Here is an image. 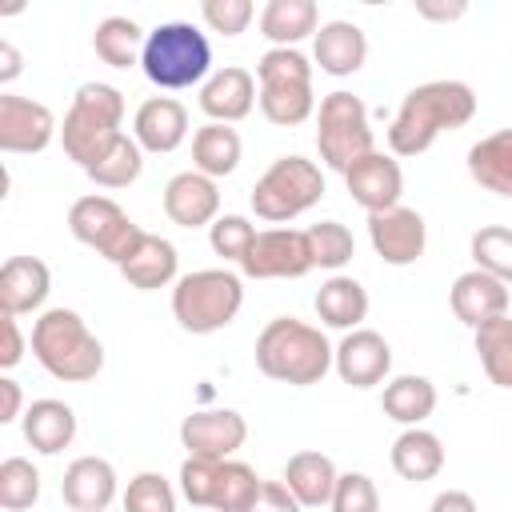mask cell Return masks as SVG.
Returning <instances> with one entry per match:
<instances>
[{
  "instance_id": "cell-48",
  "label": "cell",
  "mask_w": 512,
  "mask_h": 512,
  "mask_svg": "<svg viewBox=\"0 0 512 512\" xmlns=\"http://www.w3.org/2000/svg\"><path fill=\"white\" fill-rule=\"evenodd\" d=\"M428 512H476V500H472L468 492H460V488H448V492H440V496L432 500Z\"/></svg>"
},
{
  "instance_id": "cell-20",
  "label": "cell",
  "mask_w": 512,
  "mask_h": 512,
  "mask_svg": "<svg viewBox=\"0 0 512 512\" xmlns=\"http://www.w3.org/2000/svg\"><path fill=\"white\" fill-rule=\"evenodd\" d=\"M132 136L144 152H176L188 136V108L172 96H152L136 108V120H132Z\"/></svg>"
},
{
  "instance_id": "cell-31",
  "label": "cell",
  "mask_w": 512,
  "mask_h": 512,
  "mask_svg": "<svg viewBox=\"0 0 512 512\" xmlns=\"http://www.w3.org/2000/svg\"><path fill=\"white\" fill-rule=\"evenodd\" d=\"M380 408L388 420L396 424H408V428H420V420H428L436 412V384L428 376H396L384 384V396H380Z\"/></svg>"
},
{
  "instance_id": "cell-45",
  "label": "cell",
  "mask_w": 512,
  "mask_h": 512,
  "mask_svg": "<svg viewBox=\"0 0 512 512\" xmlns=\"http://www.w3.org/2000/svg\"><path fill=\"white\" fill-rule=\"evenodd\" d=\"M248 512H300V500L288 492L284 480H264L260 496H256V504Z\"/></svg>"
},
{
  "instance_id": "cell-50",
  "label": "cell",
  "mask_w": 512,
  "mask_h": 512,
  "mask_svg": "<svg viewBox=\"0 0 512 512\" xmlns=\"http://www.w3.org/2000/svg\"><path fill=\"white\" fill-rule=\"evenodd\" d=\"M416 8H420V16H428V20H456V16L464 12V4H448V8H444V4H428V0H420Z\"/></svg>"
},
{
  "instance_id": "cell-4",
  "label": "cell",
  "mask_w": 512,
  "mask_h": 512,
  "mask_svg": "<svg viewBox=\"0 0 512 512\" xmlns=\"http://www.w3.org/2000/svg\"><path fill=\"white\" fill-rule=\"evenodd\" d=\"M120 124H124V92L116 84L88 80L76 88L72 108L64 112L60 144H64L68 160H76L80 168H92L124 136Z\"/></svg>"
},
{
  "instance_id": "cell-27",
  "label": "cell",
  "mask_w": 512,
  "mask_h": 512,
  "mask_svg": "<svg viewBox=\"0 0 512 512\" xmlns=\"http://www.w3.org/2000/svg\"><path fill=\"white\" fill-rule=\"evenodd\" d=\"M468 176L496 196H512V128H500L468 148Z\"/></svg>"
},
{
  "instance_id": "cell-9",
  "label": "cell",
  "mask_w": 512,
  "mask_h": 512,
  "mask_svg": "<svg viewBox=\"0 0 512 512\" xmlns=\"http://www.w3.org/2000/svg\"><path fill=\"white\" fill-rule=\"evenodd\" d=\"M316 148L320 160L336 172H348L356 160H364L368 152H376V136L368 128V108L360 96L336 88L320 100L316 112Z\"/></svg>"
},
{
  "instance_id": "cell-25",
  "label": "cell",
  "mask_w": 512,
  "mask_h": 512,
  "mask_svg": "<svg viewBox=\"0 0 512 512\" xmlns=\"http://www.w3.org/2000/svg\"><path fill=\"white\" fill-rule=\"evenodd\" d=\"M176 264H180L176 244L164 240V236L144 232V240L136 244V252L120 264V276L132 288H140V292H156V288H168L176 280Z\"/></svg>"
},
{
  "instance_id": "cell-32",
  "label": "cell",
  "mask_w": 512,
  "mask_h": 512,
  "mask_svg": "<svg viewBox=\"0 0 512 512\" xmlns=\"http://www.w3.org/2000/svg\"><path fill=\"white\" fill-rule=\"evenodd\" d=\"M144 44H148V32L132 16H108L92 32V48H96V56L108 68H132V64H140Z\"/></svg>"
},
{
  "instance_id": "cell-46",
  "label": "cell",
  "mask_w": 512,
  "mask_h": 512,
  "mask_svg": "<svg viewBox=\"0 0 512 512\" xmlns=\"http://www.w3.org/2000/svg\"><path fill=\"white\" fill-rule=\"evenodd\" d=\"M24 360V336L16 316H4V348H0V368H16Z\"/></svg>"
},
{
  "instance_id": "cell-21",
  "label": "cell",
  "mask_w": 512,
  "mask_h": 512,
  "mask_svg": "<svg viewBox=\"0 0 512 512\" xmlns=\"http://www.w3.org/2000/svg\"><path fill=\"white\" fill-rule=\"evenodd\" d=\"M52 272L36 256H8L0 268V308L4 316H24L36 312L48 300Z\"/></svg>"
},
{
  "instance_id": "cell-8",
  "label": "cell",
  "mask_w": 512,
  "mask_h": 512,
  "mask_svg": "<svg viewBox=\"0 0 512 512\" xmlns=\"http://www.w3.org/2000/svg\"><path fill=\"white\" fill-rule=\"evenodd\" d=\"M324 196L320 164L308 156H280L264 168V176L252 184V212L268 224H288Z\"/></svg>"
},
{
  "instance_id": "cell-12",
  "label": "cell",
  "mask_w": 512,
  "mask_h": 512,
  "mask_svg": "<svg viewBox=\"0 0 512 512\" xmlns=\"http://www.w3.org/2000/svg\"><path fill=\"white\" fill-rule=\"evenodd\" d=\"M56 132L60 128H56V116L48 104L12 96V92L0 96V152H12V156L44 152Z\"/></svg>"
},
{
  "instance_id": "cell-19",
  "label": "cell",
  "mask_w": 512,
  "mask_h": 512,
  "mask_svg": "<svg viewBox=\"0 0 512 512\" xmlns=\"http://www.w3.org/2000/svg\"><path fill=\"white\" fill-rule=\"evenodd\" d=\"M448 300H452L456 320L468 324L472 332H476L480 324L496 320V316H508V284L496 280V276H488V272H480V268L460 272V276L452 280Z\"/></svg>"
},
{
  "instance_id": "cell-28",
  "label": "cell",
  "mask_w": 512,
  "mask_h": 512,
  "mask_svg": "<svg viewBox=\"0 0 512 512\" xmlns=\"http://www.w3.org/2000/svg\"><path fill=\"white\" fill-rule=\"evenodd\" d=\"M392 468H396L400 480H412V484L440 476V468H444V444H440V436L428 432V428H404L392 440Z\"/></svg>"
},
{
  "instance_id": "cell-16",
  "label": "cell",
  "mask_w": 512,
  "mask_h": 512,
  "mask_svg": "<svg viewBox=\"0 0 512 512\" xmlns=\"http://www.w3.org/2000/svg\"><path fill=\"white\" fill-rule=\"evenodd\" d=\"M344 184H348V196L364 208V212H384V208H396L400 204V192H404V172L400 164L388 156V152H368L364 160H356L348 172H344Z\"/></svg>"
},
{
  "instance_id": "cell-38",
  "label": "cell",
  "mask_w": 512,
  "mask_h": 512,
  "mask_svg": "<svg viewBox=\"0 0 512 512\" xmlns=\"http://www.w3.org/2000/svg\"><path fill=\"white\" fill-rule=\"evenodd\" d=\"M40 500V472L24 456H8L0 464V508L4 512H24Z\"/></svg>"
},
{
  "instance_id": "cell-36",
  "label": "cell",
  "mask_w": 512,
  "mask_h": 512,
  "mask_svg": "<svg viewBox=\"0 0 512 512\" xmlns=\"http://www.w3.org/2000/svg\"><path fill=\"white\" fill-rule=\"evenodd\" d=\"M140 168H144V148L136 144V136H120V140H116L92 168H84V172H88V180L100 184V188H128V184H136Z\"/></svg>"
},
{
  "instance_id": "cell-33",
  "label": "cell",
  "mask_w": 512,
  "mask_h": 512,
  "mask_svg": "<svg viewBox=\"0 0 512 512\" xmlns=\"http://www.w3.org/2000/svg\"><path fill=\"white\" fill-rule=\"evenodd\" d=\"M240 152H244L240 132L228 128V124H212V120H208V124L196 128V136H192V164H196V172H204V176H212V180L236 172Z\"/></svg>"
},
{
  "instance_id": "cell-30",
  "label": "cell",
  "mask_w": 512,
  "mask_h": 512,
  "mask_svg": "<svg viewBox=\"0 0 512 512\" xmlns=\"http://www.w3.org/2000/svg\"><path fill=\"white\" fill-rule=\"evenodd\" d=\"M312 304H316V316L328 328H344V332L360 328V320L368 316V292H364V284L352 280V276H340V272L320 284V292H316Z\"/></svg>"
},
{
  "instance_id": "cell-3",
  "label": "cell",
  "mask_w": 512,
  "mask_h": 512,
  "mask_svg": "<svg viewBox=\"0 0 512 512\" xmlns=\"http://www.w3.org/2000/svg\"><path fill=\"white\" fill-rule=\"evenodd\" d=\"M32 356L52 380H64V384H84L104 368V344L72 308H48L36 316Z\"/></svg>"
},
{
  "instance_id": "cell-11",
  "label": "cell",
  "mask_w": 512,
  "mask_h": 512,
  "mask_svg": "<svg viewBox=\"0 0 512 512\" xmlns=\"http://www.w3.org/2000/svg\"><path fill=\"white\" fill-rule=\"evenodd\" d=\"M316 268L312 240L300 228H264L256 232L248 256L240 260V272L252 280H300Z\"/></svg>"
},
{
  "instance_id": "cell-15",
  "label": "cell",
  "mask_w": 512,
  "mask_h": 512,
  "mask_svg": "<svg viewBox=\"0 0 512 512\" xmlns=\"http://www.w3.org/2000/svg\"><path fill=\"white\" fill-rule=\"evenodd\" d=\"M332 368L344 384L352 388H372L388 376L392 368V348L380 332L372 328H352L340 344H336V356H332Z\"/></svg>"
},
{
  "instance_id": "cell-1",
  "label": "cell",
  "mask_w": 512,
  "mask_h": 512,
  "mask_svg": "<svg viewBox=\"0 0 512 512\" xmlns=\"http://www.w3.org/2000/svg\"><path fill=\"white\" fill-rule=\"evenodd\" d=\"M476 116V92L464 80H428L416 84L388 128L392 156H420L440 132H456Z\"/></svg>"
},
{
  "instance_id": "cell-13",
  "label": "cell",
  "mask_w": 512,
  "mask_h": 512,
  "mask_svg": "<svg viewBox=\"0 0 512 512\" xmlns=\"http://www.w3.org/2000/svg\"><path fill=\"white\" fill-rule=\"evenodd\" d=\"M368 240L384 264L404 268V264H416L424 256L428 228H424V216L416 208L396 204L384 212H368Z\"/></svg>"
},
{
  "instance_id": "cell-39",
  "label": "cell",
  "mask_w": 512,
  "mask_h": 512,
  "mask_svg": "<svg viewBox=\"0 0 512 512\" xmlns=\"http://www.w3.org/2000/svg\"><path fill=\"white\" fill-rule=\"evenodd\" d=\"M308 240H312V260H316V268L336 272V268H344V264L356 256V240H352V232H348L340 220H320V224H312V228H308Z\"/></svg>"
},
{
  "instance_id": "cell-22",
  "label": "cell",
  "mask_w": 512,
  "mask_h": 512,
  "mask_svg": "<svg viewBox=\"0 0 512 512\" xmlns=\"http://www.w3.org/2000/svg\"><path fill=\"white\" fill-rule=\"evenodd\" d=\"M60 496L72 512H104L116 496V468L100 456H80L64 468Z\"/></svg>"
},
{
  "instance_id": "cell-42",
  "label": "cell",
  "mask_w": 512,
  "mask_h": 512,
  "mask_svg": "<svg viewBox=\"0 0 512 512\" xmlns=\"http://www.w3.org/2000/svg\"><path fill=\"white\" fill-rule=\"evenodd\" d=\"M328 508L332 512H380V492H376L372 476H364V472H340Z\"/></svg>"
},
{
  "instance_id": "cell-14",
  "label": "cell",
  "mask_w": 512,
  "mask_h": 512,
  "mask_svg": "<svg viewBox=\"0 0 512 512\" xmlns=\"http://www.w3.org/2000/svg\"><path fill=\"white\" fill-rule=\"evenodd\" d=\"M248 440V424L236 408H204L184 416L180 444L196 460H232V452Z\"/></svg>"
},
{
  "instance_id": "cell-26",
  "label": "cell",
  "mask_w": 512,
  "mask_h": 512,
  "mask_svg": "<svg viewBox=\"0 0 512 512\" xmlns=\"http://www.w3.org/2000/svg\"><path fill=\"white\" fill-rule=\"evenodd\" d=\"M72 436H76V412L64 400L44 396V400L28 404V412H24V440L36 452L56 456V452H64L72 444Z\"/></svg>"
},
{
  "instance_id": "cell-41",
  "label": "cell",
  "mask_w": 512,
  "mask_h": 512,
  "mask_svg": "<svg viewBox=\"0 0 512 512\" xmlns=\"http://www.w3.org/2000/svg\"><path fill=\"white\" fill-rule=\"evenodd\" d=\"M252 240H256V228L248 224V216H216V224L208 228L212 252L224 256V260H236V264L248 256Z\"/></svg>"
},
{
  "instance_id": "cell-17",
  "label": "cell",
  "mask_w": 512,
  "mask_h": 512,
  "mask_svg": "<svg viewBox=\"0 0 512 512\" xmlns=\"http://www.w3.org/2000/svg\"><path fill=\"white\" fill-rule=\"evenodd\" d=\"M260 100L256 92V76L240 64H224L216 68L204 88H200V112L212 120V124H236L252 112V104Z\"/></svg>"
},
{
  "instance_id": "cell-47",
  "label": "cell",
  "mask_w": 512,
  "mask_h": 512,
  "mask_svg": "<svg viewBox=\"0 0 512 512\" xmlns=\"http://www.w3.org/2000/svg\"><path fill=\"white\" fill-rule=\"evenodd\" d=\"M20 404H24V392L12 376H0V424H12L20 416Z\"/></svg>"
},
{
  "instance_id": "cell-35",
  "label": "cell",
  "mask_w": 512,
  "mask_h": 512,
  "mask_svg": "<svg viewBox=\"0 0 512 512\" xmlns=\"http://www.w3.org/2000/svg\"><path fill=\"white\" fill-rule=\"evenodd\" d=\"M260 476L240 460H220L212 480V512H248L260 496Z\"/></svg>"
},
{
  "instance_id": "cell-43",
  "label": "cell",
  "mask_w": 512,
  "mask_h": 512,
  "mask_svg": "<svg viewBox=\"0 0 512 512\" xmlns=\"http://www.w3.org/2000/svg\"><path fill=\"white\" fill-rule=\"evenodd\" d=\"M200 16H204V24H208L212 32H220V36H240V32L252 24L256 8H252V0H204V4H200Z\"/></svg>"
},
{
  "instance_id": "cell-7",
  "label": "cell",
  "mask_w": 512,
  "mask_h": 512,
  "mask_svg": "<svg viewBox=\"0 0 512 512\" xmlns=\"http://www.w3.org/2000/svg\"><path fill=\"white\" fill-rule=\"evenodd\" d=\"M260 80V112L280 128H296L316 112L312 96V64L300 48H268L256 60Z\"/></svg>"
},
{
  "instance_id": "cell-2",
  "label": "cell",
  "mask_w": 512,
  "mask_h": 512,
  "mask_svg": "<svg viewBox=\"0 0 512 512\" xmlns=\"http://www.w3.org/2000/svg\"><path fill=\"white\" fill-rule=\"evenodd\" d=\"M332 356L336 348L328 344V336L296 316H276L256 336V368L268 380H280L292 388L320 384L332 368Z\"/></svg>"
},
{
  "instance_id": "cell-10",
  "label": "cell",
  "mask_w": 512,
  "mask_h": 512,
  "mask_svg": "<svg viewBox=\"0 0 512 512\" xmlns=\"http://www.w3.org/2000/svg\"><path fill=\"white\" fill-rule=\"evenodd\" d=\"M68 232L88 244L92 252H100L104 260H112L116 268L136 252V244L144 240V228L112 200V196H80L68 208Z\"/></svg>"
},
{
  "instance_id": "cell-5",
  "label": "cell",
  "mask_w": 512,
  "mask_h": 512,
  "mask_svg": "<svg viewBox=\"0 0 512 512\" xmlns=\"http://www.w3.org/2000/svg\"><path fill=\"white\" fill-rule=\"evenodd\" d=\"M244 304V284L228 268H200L176 280L172 288V316L192 336H212L236 320Z\"/></svg>"
},
{
  "instance_id": "cell-49",
  "label": "cell",
  "mask_w": 512,
  "mask_h": 512,
  "mask_svg": "<svg viewBox=\"0 0 512 512\" xmlns=\"http://www.w3.org/2000/svg\"><path fill=\"white\" fill-rule=\"evenodd\" d=\"M20 68H24L20 48H16V44H8V40H0V84H12V80L20 76Z\"/></svg>"
},
{
  "instance_id": "cell-6",
  "label": "cell",
  "mask_w": 512,
  "mask_h": 512,
  "mask_svg": "<svg viewBox=\"0 0 512 512\" xmlns=\"http://www.w3.org/2000/svg\"><path fill=\"white\" fill-rule=\"evenodd\" d=\"M140 68L156 88H192L212 68V44L196 24L168 20L148 32Z\"/></svg>"
},
{
  "instance_id": "cell-18",
  "label": "cell",
  "mask_w": 512,
  "mask_h": 512,
  "mask_svg": "<svg viewBox=\"0 0 512 512\" xmlns=\"http://www.w3.org/2000/svg\"><path fill=\"white\" fill-rule=\"evenodd\" d=\"M164 212L172 224L180 228H212L216 216H220V188L212 176L204 172H176L168 184H164Z\"/></svg>"
},
{
  "instance_id": "cell-37",
  "label": "cell",
  "mask_w": 512,
  "mask_h": 512,
  "mask_svg": "<svg viewBox=\"0 0 512 512\" xmlns=\"http://www.w3.org/2000/svg\"><path fill=\"white\" fill-rule=\"evenodd\" d=\"M468 248H472V260H476L480 272H488V276L512 284V228H504V224H484V228L472 232V244H468Z\"/></svg>"
},
{
  "instance_id": "cell-40",
  "label": "cell",
  "mask_w": 512,
  "mask_h": 512,
  "mask_svg": "<svg viewBox=\"0 0 512 512\" xmlns=\"http://www.w3.org/2000/svg\"><path fill=\"white\" fill-rule=\"evenodd\" d=\"M124 512H176V492L160 472H140L124 488Z\"/></svg>"
},
{
  "instance_id": "cell-34",
  "label": "cell",
  "mask_w": 512,
  "mask_h": 512,
  "mask_svg": "<svg viewBox=\"0 0 512 512\" xmlns=\"http://www.w3.org/2000/svg\"><path fill=\"white\" fill-rule=\"evenodd\" d=\"M484 376L496 388H512V316H496L472 332Z\"/></svg>"
},
{
  "instance_id": "cell-29",
  "label": "cell",
  "mask_w": 512,
  "mask_h": 512,
  "mask_svg": "<svg viewBox=\"0 0 512 512\" xmlns=\"http://www.w3.org/2000/svg\"><path fill=\"white\" fill-rule=\"evenodd\" d=\"M320 8L316 0H268L260 12V32L276 48H296L304 36H316Z\"/></svg>"
},
{
  "instance_id": "cell-23",
  "label": "cell",
  "mask_w": 512,
  "mask_h": 512,
  "mask_svg": "<svg viewBox=\"0 0 512 512\" xmlns=\"http://www.w3.org/2000/svg\"><path fill=\"white\" fill-rule=\"evenodd\" d=\"M364 56H368V36L352 20H328L312 36V60L328 76H352V72H360L364 68Z\"/></svg>"
},
{
  "instance_id": "cell-44",
  "label": "cell",
  "mask_w": 512,
  "mask_h": 512,
  "mask_svg": "<svg viewBox=\"0 0 512 512\" xmlns=\"http://www.w3.org/2000/svg\"><path fill=\"white\" fill-rule=\"evenodd\" d=\"M216 464L220 460H196L188 456L180 464V492L192 508H208L212 504V480H216Z\"/></svg>"
},
{
  "instance_id": "cell-24",
  "label": "cell",
  "mask_w": 512,
  "mask_h": 512,
  "mask_svg": "<svg viewBox=\"0 0 512 512\" xmlns=\"http://www.w3.org/2000/svg\"><path fill=\"white\" fill-rule=\"evenodd\" d=\"M336 480H340V472H336L332 456H324L316 448H304V452L288 456V464H284V484L300 500V508H324V504H332Z\"/></svg>"
}]
</instances>
